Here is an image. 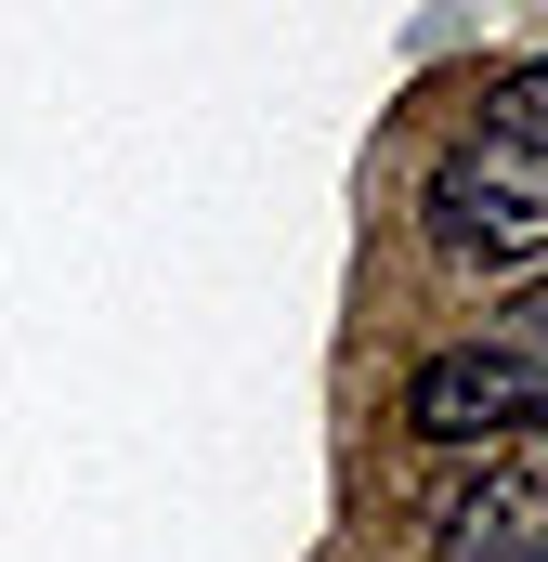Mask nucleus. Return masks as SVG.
Wrapping results in <instances>:
<instances>
[{"instance_id":"nucleus-1","label":"nucleus","mask_w":548,"mask_h":562,"mask_svg":"<svg viewBox=\"0 0 548 562\" xmlns=\"http://www.w3.org/2000/svg\"><path fill=\"white\" fill-rule=\"evenodd\" d=\"M431 249L457 276H536L548 262V170L496 157V144H457L431 170Z\"/></svg>"},{"instance_id":"nucleus-2","label":"nucleus","mask_w":548,"mask_h":562,"mask_svg":"<svg viewBox=\"0 0 548 562\" xmlns=\"http://www.w3.org/2000/svg\"><path fill=\"white\" fill-rule=\"evenodd\" d=\"M406 431L418 445H510V431H536V340H444V353H418L406 380Z\"/></svg>"},{"instance_id":"nucleus-3","label":"nucleus","mask_w":548,"mask_h":562,"mask_svg":"<svg viewBox=\"0 0 548 562\" xmlns=\"http://www.w3.org/2000/svg\"><path fill=\"white\" fill-rule=\"evenodd\" d=\"M431 550L444 562H548V497L523 484V471H470V484H444L431 497Z\"/></svg>"},{"instance_id":"nucleus-4","label":"nucleus","mask_w":548,"mask_h":562,"mask_svg":"<svg viewBox=\"0 0 548 562\" xmlns=\"http://www.w3.org/2000/svg\"><path fill=\"white\" fill-rule=\"evenodd\" d=\"M483 144L548 170V66H523V79H496V92H483Z\"/></svg>"}]
</instances>
